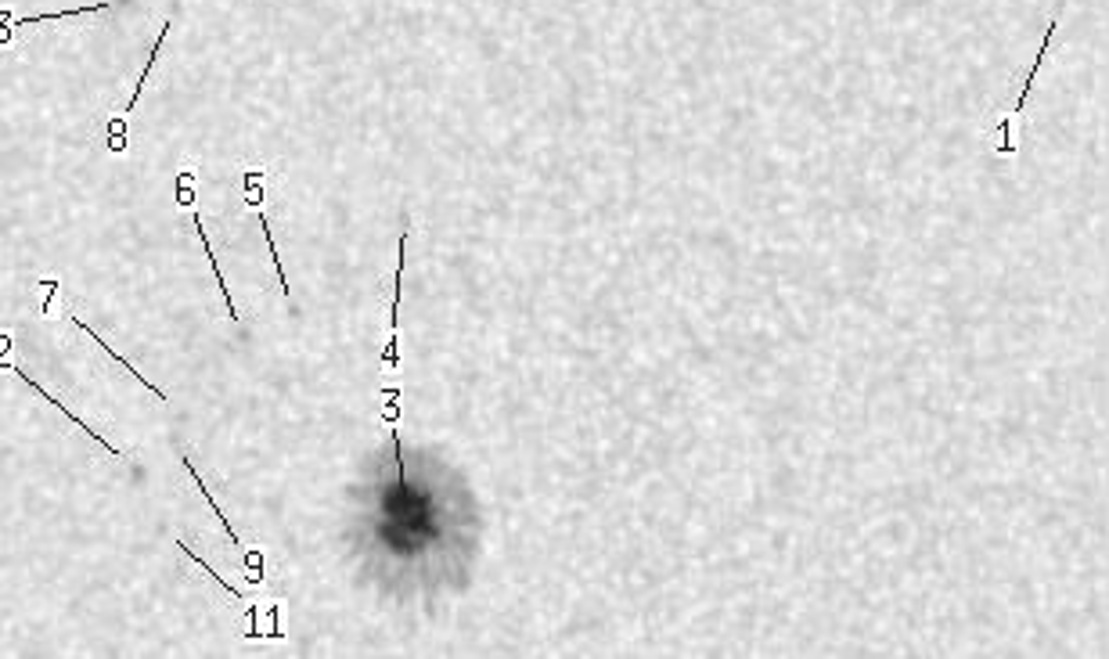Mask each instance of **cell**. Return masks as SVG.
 Returning a JSON list of instances; mask_svg holds the SVG:
<instances>
[{"label": "cell", "instance_id": "6da1fadb", "mask_svg": "<svg viewBox=\"0 0 1109 659\" xmlns=\"http://www.w3.org/2000/svg\"><path fill=\"white\" fill-rule=\"evenodd\" d=\"M112 4H80V8H62V11H44V15H11L0 8V44H11V29L19 26H37V22H58V19H76V15H94V11H109Z\"/></svg>", "mask_w": 1109, "mask_h": 659}, {"label": "cell", "instance_id": "7a4b0ae2", "mask_svg": "<svg viewBox=\"0 0 1109 659\" xmlns=\"http://www.w3.org/2000/svg\"><path fill=\"white\" fill-rule=\"evenodd\" d=\"M191 220H195V231H199V235H202V245H206V256H209V271H213V278H217V285H220V296H224L227 310H231V321H238V307H235V299H231V292H227V285H224V274H220L217 260H213V249H209V235H206V224H202L199 209H195V206H191Z\"/></svg>", "mask_w": 1109, "mask_h": 659}]
</instances>
